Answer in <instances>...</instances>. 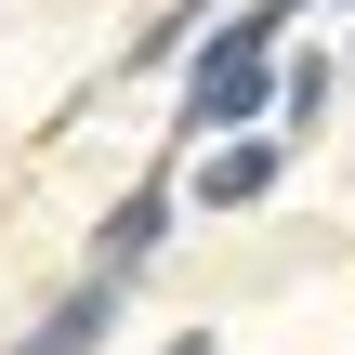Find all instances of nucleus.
<instances>
[{
	"label": "nucleus",
	"mask_w": 355,
	"mask_h": 355,
	"mask_svg": "<svg viewBox=\"0 0 355 355\" xmlns=\"http://www.w3.org/2000/svg\"><path fill=\"white\" fill-rule=\"evenodd\" d=\"M171 211H184V198H171V184H132V198H119V211H105V224H92V250H79V263H92V277H119V290H132V277H145V263H158V250H171Z\"/></svg>",
	"instance_id": "7ed1b4c3"
},
{
	"label": "nucleus",
	"mask_w": 355,
	"mask_h": 355,
	"mask_svg": "<svg viewBox=\"0 0 355 355\" xmlns=\"http://www.w3.org/2000/svg\"><path fill=\"white\" fill-rule=\"evenodd\" d=\"M158 355H224V343H211V329H171V343H158Z\"/></svg>",
	"instance_id": "423d86ee"
},
{
	"label": "nucleus",
	"mask_w": 355,
	"mask_h": 355,
	"mask_svg": "<svg viewBox=\"0 0 355 355\" xmlns=\"http://www.w3.org/2000/svg\"><path fill=\"white\" fill-rule=\"evenodd\" d=\"M277 40H290V13H277V0H237V13H224V26H211L198 53H184V92H171V132H184V145H224V132H263V119H277V66H290Z\"/></svg>",
	"instance_id": "f257e3e1"
},
{
	"label": "nucleus",
	"mask_w": 355,
	"mask_h": 355,
	"mask_svg": "<svg viewBox=\"0 0 355 355\" xmlns=\"http://www.w3.org/2000/svg\"><path fill=\"white\" fill-rule=\"evenodd\" d=\"M277 13H316V0H277Z\"/></svg>",
	"instance_id": "0eeeda50"
},
{
	"label": "nucleus",
	"mask_w": 355,
	"mask_h": 355,
	"mask_svg": "<svg viewBox=\"0 0 355 355\" xmlns=\"http://www.w3.org/2000/svg\"><path fill=\"white\" fill-rule=\"evenodd\" d=\"M277 171H290V145H277V132H224V145H198L184 211H263V198H277Z\"/></svg>",
	"instance_id": "f03ea898"
},
{
	"label": "nucleus",
	"mask_w": 355,
	"mask_h": 355,
	"mask_svg": "<svg viewBox=\"0 0 355 355\" xmlns=\"http://www.w3.org/2000/svg\"><path fill=\"white\" fill-rule=\"evenodd\" d=\"M105 329H119V277H92V263H79V277L26 316V343H13V355H105Z\"/></svg>",
	"instance_id": "20e7f679"
},
{
	"label": "nucleus",
	"mask_w": 355,
	"mask_h": 355,
	"mask_svg": "<svg viewBox=\"0 0 355 355\" xmlns=\"http://www.w3.org/2000/svg\"><path fill=\"white\" fill-rule=\"evenodd\" d=\"M329 105H343V66H329V53H290V66H277V119H290V132H316Z\"/></svg>",
	"instance_id": "39448f33"
}]
</instances>
